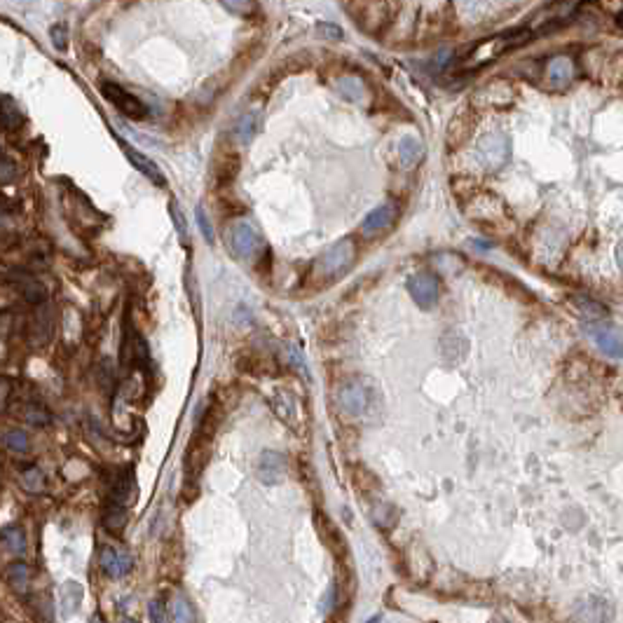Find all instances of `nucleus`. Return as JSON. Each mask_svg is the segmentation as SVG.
I'll return each instance as SVG.
<instances>
[{
  "instance_id": "f257e3e1",
  "label": "nucleus",
  "mask_w": 623,
  "mask_h": 623,
  "mask_svg": "<svg viewBox=\"0 0 623 623\" xmlns=\"http://www.w3.org/2000/svg\"><path fill=\"white\" fill-rule=\"evenodd\" d=\"M338 406L350 417H368V415L378 413L380 394L371 380L352 378L343 382V387L338 389Z\"/></svg>"
},
{
  "instance_id": "f03ea898",
  "label": "nucleus",
  "mask_w": 623,
  "mask_h": 623,
  "mask_svg": "<svg viewBox=\"0 0 623 623\" xmlns=\"http://www.w3.org/2000/svg\"><path fill=\"white\" fill-rule=\"evenodd\" d=\"M534 33L532 31H522V33H515V36H494V38H487L483 40V43H478L473 47V52L468 55L464 62H461V69L464 71H478L483 69V66H487L490 62H494L497 57L504 55L506 50H511V47H518L522 43H527V40H532Z\"/></svg>"
},
{
  "instance_id": "7ed1b4c3",
  "label": "nucleus",
  "mask_w": 623,
  "mask_h": 623,
  "mask_svg": "<svg viewBox=\"0 0 623 623\" xmlns=\"http://www.w3.org/2000/svg\"><path fill=\"white\" fill-rule=\"evenodd\" d=\"M225 242L239 258H256L263 251V234L249 220H239L225 230Z\"/></svg>"
},
{
  "instance_id": "20e7f679",
  "label": "nucleus",
  "mask_w": 623,
  "mask_h": 623,
  "mask_svg": "<svg viewBox=\"0 0 623 623\" xmlns=\"http://www.w3.org/2000/svg\"><path fill=\"white\" fill-rule=\"evenodd\" d=\"M354 253L357 251H354L352 239H343V242L333 244L331 249H326L321 253L317 265H314V270H317L319 277L333 279V277H338V274H343L345 270H350L354 263Z\"/></svg>"
},
{
  "instance_id": "39448f33",
  "label": "nucleus",
  "mask_w": 623,
  "mask_h": 623,
  "mask_svg": "<svg viewBox=\"0 0 623 623\" xmlns=\"http://www.w3.org/2000/svg\"><path fill=\"white\" fill-rule=\"evenodd\" d=\"M101 94H103L106 101H110L122 115L131 117V120L148 117V106L141 101L138 96H134V94L127 92L124 87H120L117 83H110V80L101 83Z\"/></svg>"
},
{
  "instance_id": "423d86ee",
  "label": "nucleus",
  "mask_w": 623,
  "mask_h": 623,
  "mask_svg": "<svg viewBox=\"0 0 623 623\" xmlns=\"http://www.w3.org/2000/svg\"><path fill=\"white\" fill-rule=\"evenodd\" d=\"M99 565H101L103 574L110 579H122L134 569V558L124 548L115 546H103L101 555H99Z\"/></svg>"
},
{
  "instance_id": "0eeeda50",
  "label": "nucleus",
  "mask_w": 623,
  "mask_h": 623,
  "mask_svg": "<svg viewBox=\"0 0 623 623\" xmlns=\"http://www.w3.org/2000/svg\"><path fill=\"white\" fill-rule=\"evenodd\" d=\"M408 291H410L415 303H417L420 307H424V310H429V307L436 305L441 286H438V279L434 277V274L420 272V274H415V277H410V281H408Z\"/></svg>"
},
{
  "instance_id": "6e6552de",
  "label": "nucleus",
  "mask_w": 623,
  "mask_h": 623,
  "mask_svg": "<svg viewBox=\"0 0 623 623\" xmlns=\"http://www.w3.org/2000/svg\"><path fill=\"white\" fill-rule=\"evenodd\" d=\"M85 598V588L78 581H66L59 591V600H57V614L59 619L69 621L71 616H76L80 612V605H83Z\"/></svg>"
},
{
  "instance_id": "1a4fd4ad",
  "label": "nucleus",
  "mask_w": 623,
  "mask_h": 623,
  "mask_svg": "<svg viewBox=\"0 0 623 623\" xmlns=\"http://www.w3.org/2000/svg\"><path fill=\"white\" fill-rule=\"evenodd\" d=\"M586 333L591 335L593 343L598 345V350L602 354H607V357H612V359H619L621 357V338H619V333H616L612 326H607V324H588L586 326Z\"/></svg>"
},
{
  "instance_id": "9d476101",
  "label": "nucleus",
  "mask_w": 623,
  "mask_h": 623,
  "mask_svg": "<svg viewBox=\"0 0 623 623\" xmlns=\"http://www.w3.org/2000/svg\"><path fill=\"white\" fill-rule=\"evenodd\" d=\"M286 468H289V461H286L284 454L267 450L258 461V478L267 485H274L286 475Z\"/></svg>"
},
{
  "instance_id": "9b49d317",
  "label": "nucleus",
  "mask_w": 623,
  "mask_h": 623,
  "mask_svg": "<svg viewBox=\"0 0 623 623\" xmlns=\"http://www.w3.org/2000/svg\"><path fill=\"white\" fill-rule=\"evenodd\" d=\"M544 76H546L548 85H551L553 89H562V87H567L574 78V62L565 55L548 59V64L544 69Z\"/></svg>"
},
{
  "instance_id": "f8f14e48",
  "label": "nucleus",
  "mask_w": 623,
  "mask_h": 623,
  "mask_svg": "<svg viewBox=\"0 0 623 623\" xmlns=\"http://www.w3.org/2000/svg\"><path fill=\"white\" fill-rule=\"evenodd\" d=\"M574 619H577V623H607L609 602L591 595V598L581 600L577 605V609H574Z\"/></svg>"
},
{
  "instance_id": "ddd939ff",
  "label": "nucleus",
  "mask_w": 623,
  "mask_h": 623,
  "mask_svg": "<svg viewBox=\"0 0 623 623\" xmlns=\"http://www.w3.org/2000/svg\"><path fill=\"white\" fill-rule=\"evenodd\" d=\"M136 497V480H134V471L127 468L115 478V483L110 487V504L127 508Z\"/></svg>"
},
{
  "instance_id": "4468645a",
  "label": "nucleus",
  "mask_w": 623,
  "mask_h": 623,
  "mask_svg": "<svg viewBox=\"0 0 623 623\" xmlns=\"http://www.w3.org/2000/svg\"><path fill=\"white\" fill-rule=\"evenodd\" d=\"M122 148H124V155H127V159H129V162L136 166V169L143 173L145 178H150L152 183L155 185H166V178H164V173H162V169H159V166L152 162L150 157H145L143 152H138V150H134L131 145H127V143H122Z\"/></svg>"
},
{
  "instance_id": "2eb2a0df",
  "label": "nucleus",
  "mask_w": 623,
  "mask_h": 623,
  "mask_svg": "<svg viewBox=\"0 0 623 623\" xmlns=\"http://www.w3.org/2000/svg\"><path fill=\"white\" fill-rule=\"evenodd\" d=\"M394 216H396V209H394L392 204H382L375 211L368 213V218L364 220L361 230H364V234H378L394 223Z\"/></svg>"
},
{
  "instance_id": "dca6fc26",
  "label": "nucleus",
  "mask_w": 623,
  "mask_h": 623,
  "mask_svg": "<svg viewBox=\"0 0 623 623\" xmlns=\"http://www.w3.org/2000/svg\"><path fill=\"white\" fill-rule=\"evenodd\" d=\"M506 152H508V143L504 138L487 136V138H483V143H480L478 155L485 159V164L490 166V169H494V166H499L506 159Z\"/></svg>"
},
{
  "instance_id": "f3484780",
  "label": "nucleus",
  "mask_w": 623,
  "mask_h": 623,
  "mask_svg": "<svg viewBox=\"0 0 623 623\" xmlns=\"http://www.w3.org/2000/svg\"><path fill=\"white\" fill-rule=\"evenodd\" d=\"M335 87H338V92L343 94L347 101H352V103H366L368 101V87L361 78L345 76V78H340L338 83H335Z\"/></svg>"
},
{
  "instance_id": "a211bd4d",
  "label": "nucleus",
  "mask_w": 623,
  "mask_h": 623,
  "mask_svg": "<svg viewBox=\"0 0 623 623\" xmlns=\"http://www.w3.org/2000/svg\"><path fill=\"white\" fill-rule=\"evenodd\" d=\"M260 124H263V117H260V113H258V110L244 113V115L239 117L237 127H234V136L242 141V143H251V141L258 136Z\"/></svg>"
},
{
  "instance_id": "6ab92c4d",
  "label": "nucleus",
  "mask_w": 623,
  "mask_h": 623,
  "mask_svg": "<svg viewBox=\"0 0 623 623\" xmlns=\"http://www.w3.org/2000/svg\"><path fill=\"white\" fill-rule=\"evenodd\" d=\"M5 579L12 586V591L17 593H26V588L31 584V569L26 562H12V565L5 569Z\"/></svg>"
},
{
  "instance_id": "aec40b11",
  "label": "nucleus",
  "mask_w": 623,
  "mask_h": 623,
  "mask_svg": "<svg viewBox=\"0 0 623 623\" xmlns=\"http://www.w3.org/2000/svg\"><path fill=\"white\" fill-rule=\"evenodd\" d=\"M0 541L8 546L10 553L22 555L26 551V534L19 525H8L0 530Z\"/></svg>"
},
{
  "instance_id": "412c9836",
  "label": "nucleus",
  "mask_w": 623,
  "mask_h": 623,
  "mask_svg": "<svg viewBox=\"0 0 623 623\" xmlns=\"http://www.w3.org/2000/svg\"><path fill=\"white\" fill-rule=\"evenodd\" d=\"M399 157H401V164L403 166L417 164L422 157V143L413 136H403L399 143Z\"/></svg>"
},
{
  "instance_id": "4be33fe9",
  "label": "nucleus",
  "mask_w": 623,
  "mask_h": 623,
  "mask_svg": "<svg viewBox=\"0 0 623 623\" xmlns=\"http://www.w3.org/2000/svg\"><path fill=\"white\" fill-rule=\"evenodd\" d=\"M169 609L173 623H195V609H192L185 595H173Z\"/></svg>"
},
{
  "instance_id": "5701e85b",
  "label": "nucleus",
  "mask_w": 623,
  "mask_h": 623,
  "mask_svg": "<svg viewBox=\"0 0 623 623\" xmlns=\"http://www.w3.org/2000/svg\"><path fill=\"white\" fill-rule=\"evenodd\" d=\"M19 293H22V298L31 305H43L47 300L45 286L40 284V281H33V279L22 281V284H19Z\"/></svg>"
},
{
  "instance_id": "b1692460",
  "label": "nucleus",
  "mask_w": 623,
  "mask_h": 623,
  "mask_svg": "<svg viewBox=\"0 0 623 623\" xmlns=\"http://www.w3.org/2000/svg\"><path fill=\"white\" fill-rule=\"evenodd\" d=\"M19 480H22L24 490H26V492H31V494H38V492H43V490H45V473L40 471L38 466L24 468L22 475H19Z\"/></svg>"
},
{
  "instance_id": "393cba45",
  "label": "nucleus",
  "mask_w": 623,
  "mask_h": 623,
  "mask_svg": "<svg viewBox=\"0 0 623 623\" xmlns=\"http://www.w3.org/2000/svg\"><path fill=\"white\" fill-rule=\"evenodd\" d=\"M103 525H106V530H110V532H122L127 525V508L108 504V508H106V513H103Z\"/></svg>"
},
{
  "instance_id": "a878e982",
  "label": "nucleus",
  "mask_w": 623,
  "mask_h": 623,
  "mask_svg": "<svg viewBox=\"0 0 623 623\" xmlns=\"http://www.w3.org/2000/svg\"><path fill=\"white\" fill-rule=\"evenodd\" d=\"M19 122H22L19 106L12 101V99H3V103H0V124H3L5 129H12V127H17Z\"/></svg>"
},
{
  "instance_id": "bb28decb",
  "label": "nucleus",
  "mask_w": 623,
  "mask_h": 623,
  "mask_svg": "<svg viewBox=\"0 0 623 623\" xmlns=\"http://www.w3.org/2000/svg\"><path fill=\"white\" fill-rule=\"evenodd\" d=\"M3 443L8 445L12 452H29V447H31L29 434L22 431V429H10V431L3 436Z\"/></svg>"
},
{
  "instance_id": "cd10ccee",
  "label": "nucleus",
  "mask_w": 623,
  "mask_h": 623,
  "mask_svg": "<svg viewBox=\"0 0 623 623\" xmlns=\"http://www.w3.org/2000/svg\"><path fill=\"white\" fill-rule=\"evenodd\" d=\"M272 406H274V410H277L279 417H284L286 422H289V417H293V415H296V410H298L296 401H293L291 394H286V392H279L277 396H274Z\"/></svg>"
},
{
  "instance_id": "c85d7f7f",
  "label": "nucleus",
  "mask_w": 623,
  "mask_h": 623,
  "mask_svg": "<svg viewBox=\"0 0 623 623\" xmlns=\"http://www.w3.org/2000/svg\"><path fill=\"white\" fill-rule=\"evenodd\" d=\"M26 420H29V424L33 427H47L52 422V413L38 403H29L26 406Z\"/></svg>"
},
{
  "instance_id": "c756f323",
  "label": "nucleus",
  "mask_w": 623,
  "mask_h": 623,
  "mask_svg": "<svg viewBox=\"0 0 623 623\" xmlns=\"http://www.w3.org/2000/svg\"><path fill=\"white\" fill-rule=\"evenodd\" d=\"M17 178V164L10 157H0V185H8Z\"/></svg>"
},
{
  "instance_id": "7c9ffc66",
  "label": "nucleus",
  "mask_w": 623,
  "mask_h": 623,
  "mask_svg": "<svg viewBox=\"0 0 623 623\" xmlns=\"http://www.w3.org/2000/svg\"><path fill=\"white\" fill-rule=\"evenodd\" d=\"M148 619L150 623H166V605L162 598L150 600L148 605Z\"/></svg>"
},
{
  "instance_id": "2f4dec72",
  "label": "nucleus",
  "mask_w": 623,
  "mask_h": 623,
  "mask_svg": "<svg viewBox=\"0 0 623 623\" xmlns=\"http://www.w3.org/2000/svg\"><path fill=\"white\" fill-rule=\"evenodd\" d=\"M50 36H52V43H55L57 50L64 52L66 45H69V31H66V24H55L50 29Z\"/></svg>"
},
{
  "instance_id": "473e14b6",
  "label": "nucleus",
  "mask_w": 623,
  "mask_h": 623,
  "mask_svg": "<svg viewBox=\"0 0 623 623\" xmlns=\"http://www.w3.org/2000/svg\"><path fill=\"white\" fill-rule=\"evenodd\" d=\"M577 305L581 307V312H584L588 319H593V317H605V314H607L605 307L598 305V303H593V300H588V298H577Z\"/></svg>"
},
{
  "instance_id": "72a5a7b5",
  "label": "nucleus",
  "mask_w": 623,
  "mask_h": 623,
  "mask_svg": "<svg viewBox=\"0 0 623 623\" xmlns=\"http://www.w3.org/2000/svg\"><path fill=\"white\" fill-rule=\"evenodd\" d=\"M171 216H173V223H176V230H178V237H180V242H187V227H185V218H183V213H180V209H178V204L173 202L171 204Z\"/></svg>"
},
{
  "instance_id": "f704fd0d",
  "label": "nucleus",
  "mask_w": 623,
  "mask_h": 623,
  "mask_svg": "<svg viewBox=\"0 0 623 623\" xmlns=\"http://www.w3.org/2000/svg\"><path fill=\"white\" fill-rule=\"evenodd\" d=\"M10 394H12V380L10 378H0V413H5V408H8Z\"/></svg>"
},
{
  "instance_id": "c9c22d12",
  "label": "nucleus",
  "mask_w": 623,
  "mask_h": 623,
  "mask_svg": "<svg viewBox=\"0 0 623 623\" xmlns=\"http://www.w3.org/2000/svg\"><path fill=\"white\" fill-rule=\"evenodd\" d=\"M197 220H199V230H202L204 239H206V242H209V244H213V230H211L209 220H206V216H204V211H202V209H197Z\"/></svg>"
},
{
  "instance_id": "e433bc0d",
  "label": "nucleus",
  "mask_w": 623,
  "mask_h": 623,
  "mask_svg": "<svg viewBox=\"0 0 623 623\" xmlns=\"http://www.w3.org/2000/svg\"><path fill=\"white\" fill-rule=\"evenodd\" d=\"M319 33H324V36H326V33H328V36H333L331 40H338L340 36H343V33H340V29H335V26H331V24H328V26L321 24L319 26Z\"/></svg>"
},
{
  "instance_id": "4c0bfd02",
  "label": "nucleus",
  "mask_w": 623,
  "mask_h": 623,
  "mask_svg": "<svg viewBox=\"0 0 623 623\" xmlns=\"http://www.w3.org/2000/svg\"><path fill=\"white\" fill-rule=\"evenodd\" d=\"M89 623H106V621H103V616H101V614H94L92 619H89Z\"/></svg>"
},
{
  "instance_id": "58836bf2",
  "label": "nucleus",
  "mask_w": 623,
  "mask_h": 623,
  "mask_svg": "<svg viewBox=\"0 0 623 623\" xmlns=\"http://www.w3.org/2000/svg\"><path fill=\"white\" fill-rule=\"evenodd\" d=\"M490 623H508V621H506V619H501V616H494V619H492Z\"/></svg>"
},
{
  "instance_id": "ea45409f",
  "label": "nucleus",
  "mask_w": 623,
  "mask_h": 623,
  "mask_svg": "<svg viewBox=\"0 0 623 623\" xmlns=\"http://www.w3.org/2000/svg\"><path fill=\"white\" fill-rule=\"evenodd\" d=\"M120 623H136V621H131V619H127V616H122V619H120Z\"/></svg>"
},
{
  "instance_id": "a19ab883",
  "label": "nucleus",
  "mask_w": 623,
  "mask_h": 623,
  "mask_svg": "<svg viewBox=\"0 0 623 623\" xmlns=\"http://www.w3.org/2000/svg\"><path fill=\"white\" fill-rule=\"evenodd\" d=\"M368 623H380V616H373V619L368 621Z\"/></svg>"
},
{
  "instance_id": "79ce46f5",
  "label": "nucleus",
  "mask_w": 623,
  "mask_h": 623,
  "mask_svg": "<svg viewBox=\"0 0 623 623\" xmlns=\"http://www.w3.org/2000/svg\"><path fill=\"white\" fill-rule=\"evenodd\" d=\"M0 223H3V218H0Z\"/></svg>"
}]
</instances>
